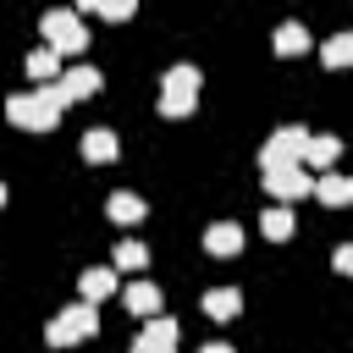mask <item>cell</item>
<instances>
[{
    "label": "cell",
    "mask_w": 353,
    "mask_h": 353,
    "mask_svg": "<svg viewBox=\"0 0 353 353\" xmlns=\"http://www.w3.org/2000/svg\"><path fill=\"white\" fill-rule=\"evenodd\" d=\"M88 11H99V17H110V22H127V17H132L127 0H105V6H88Z\"/></svg>",
    "instance_id": "cell-22"
},
{
    "label": "cell",
    "mask_w": 353,
    "mask_h": 353,
    "mask_svg": "<svg viewBox=\"0 0 353 353\" xmlns=\"http://www.w3.org/2000/svg\"><path fill=\"white\" fill-rule=\"evenodd\" d=\"M121 303H127L132 314H154V309H160V287H154V281H132V287L121 292Z\"/></svg>",
    "instance_id": "cell-13"
},
{
    "label": "cell",
    "mask_w": 353,
    "mask_h": 353,
    "mask_svg": "<svg viewBox=\"0 0 353 353\" xmlns=\"http://www.w3.org/2000/svg\"><path fill=\"white\" fill-rule=\"evenodd\" d=\"M237 309H243V292H237V287H210V292H204V314H210V320H232Z\"/></svg>",
    "instance_id": "cell-10"
},
{
    "label": "cell",
    "mask_w": 353,
    "mask_h": 353,
    "mask_svg": "<svg viewBox=\"0 0 353 353\" xmlns=\"http://www.w3.org/2000/svg\"><path fill=\"white\" fill-rule=\"evenodd\" d=\"M94 331H99V314H94L88 303H77V309H66V314L50 320V342H55V347H72V342H83V336H94Z\"/></svg>",
    "instance_id": "cell-5"
},
{
    "label": "cell",
    "mask_w": 353,
    "mask_h": 353,
    "mask_svg": "<svg viewBox=\"0 0 353 353\" xmlns=\"http://www.w3.org/2000/svg\"><path fill=\"white\" fill-rule=\"evenodd\" d=\"M204 248H210V254H237V248H243V232H237L232 221H215V226L204 232Z\"/></svg>",
    "instance_id": "cell-12"
},
{
    "label": "cell",
    "mask_w": 353,
    "mask_h": 353,
    "mask_svg": "<svg viewBox=\"0 0 353 353\" xmlns=\"http://www.w3.org/2000/svg\"><path fill=\"white\" fill-rule=\"evenodd\" d=\"M116 265H121V270H143V265H149V248L127 237V243H116Z\"/></svg>",
    "instance_id": "cell-20"
},
{
    "label": "cell",
    "mask_w": 353,
    "mask_h": 353,
    "mask_svg": "<svg viewBox=\"0 0 353 353\" xmlns=\"http://www.w3.org/2000/svg\"><path fill=\"white\" fill-rule=\"evenodd\" d=\"M347 61H353V39H347V33L325 39V66H347Z\"/></svg>",
    "instance_id": "cell-21"
},
{
    "label": "cell",
    "mask_w": 353,
    "mask_h": 353,
    "mask_svg": "<svg viewBox=\"0 0 353 353\" xmlns=\"http://www.w3.org/2000/svg\"><path fill=\"white\" fill-rule=\"evenodd\" d=\"M61 88L55 83H44L39 94H17L11 105H6V116L17 121V127H33V132H44V127H55V116H61Z\"/></svg>",
    "instance_id": "cell-1"
},
{
    "label": "cell",
    "mask_w": 353,
    "mask_h": 353,
    "mask_svg": "<svg viewBox=\"0 0 353 353\" xmlns=\"http://www.w3.org/2000/svg\"><path fill=\"white\" fill-rule=\"evenodd\" d=\"M0 204H6V188H0Z\"/></svg>",
    "instance_id": "cell-25"
},
{
    "label": "cell",
    "mask_w": 353,
    "mask_h": 353,
    "mask_svg": "<svg viewBox=\"0 0 353 353\" xmlns=\"http://www.w3.org/2000/svg\"><path fill=\"white\" fill-rule=\"evenodd\" d=\"M110 221H121V226H132V221H143V199L138 193H110Z\"/></svg>",
    "instance_id": "cell-16"
},
{
    "label": "cell",
    "mask_w": 353,
    "mask_h": 353,
    "mask_svg": "<svg viewBox=\"0 0 353 353\" xmlns=\"http://www.w3.org/2000/svg\"><path fill=\"white\" fill-rule=\"evenodd\" d=\"M199 353H232V347H226V342H210V347H199Z\"/></svg>",
    "instance_id": "cell-23"
},
{
    "label": "cell",
    "mask_w": 353,
    "mask_h": 353,
    "mask_svg": "<svg viewBox=\"0 0 353 353\" xmlns=\"http://www.w3.org/2000/svg\"><path fill=\"white\" fill-rule=\"evenodd\" d=\"M336 149H342V143L325 138V132H320V138H303V165H320V171H325V165L336 160Z\"/></svg>",
    "instance_id": "cell-14"
},
{
    "label": "cell",
    "mask_w": 353,
    "mask_h": 353,
    "mask_svg": "<svg viewBox=\"0 0 353 353\" xmlns=\"http://www.w3.org/2000/svg\"><path fill=\"white\" fill-rule=\"evenodd\" d=\"M83 160H94V165H105V160H116V132H105V127H94V132H83Z\"/></svg>",
    "instance_id": "cell-11"
},
{
    "label": "cell",
    "mask_w": 353,
    "mask_h": 353,
    "mask_svg": "<svg viewBox=\"0 0 353 353\" xmlns=\"http://www.w3.org/2000/svg\"><path fill=\"white\" fill-rule=\"evenodd\" d=\"M132 353H176V347H132Z\"/></svg>",
    "instance_id": "cell-24"
},
{
    "label": "cell",
    "mask_w": 353,
    "mask_h": 353,
    "mask_svg": "<svg viewBox=\"0 0 353 353\" xmlns=\"http://www.w3.org/2000/svg\"><path fill=\"white\" fill-rule=\"evenodd\" d=\"M55 88H61V99H88V94H99V72L94 66H72Z\"/></svg>",
    "instance_id": "cell-7"
},
{
    "label": "cell",
    "mask_w": 353,
    "mask_h": 353,
    "mask_svg": "<svg viewBox=\"0 0 353 353\" xmlns=\"http://www.w3.org/2000/svg\"><path fill=\"white\" fill-rule=\"evenodd\" d=\"M259 226H265V237H270V243H287V237H292V210H287V204H270Z\"/></svg>",
    "instance_id": "cell-17"
},
{
    "label": "cell",
    "mask_w": 353,
    "mask_h": 353,
    "mask_svg": "<svg viewBox=\"0 0 353 353\" xmlns=\"http://www.w3.org/2000/svg\"><path fill=\"white\" fill-rule=\"evenodd\" d=\"M44 39L55 44V55H77V50L88 44V28H83L77 11H50V17H44Z\"/></svg>",
    "instance_id": "cell-3"
},
{
    "label": "cell",
    "mask_w": 353,
    "mask_h": 353,
    "mask_svg": "<svg viewBox=\"0 0 353 353\" xmlns=\"http://www.w3.org/2000/svg\"><path fill=\"white\" fill-rule=\"evenodd\" d=\"M55 72H61V55L55 50H33L28 55V77L33 83H55Z\"/></svg>",
    "instance_id": "cell-18"
},
{
    "label": "cell",
    "mask_w": 353,
    "mask_h": 353,
    "mask_svg": "<svg viewBox=\"0 0 353 353\" xmlns=\"http://www.w3.org/2000/svg\"><path fill=\"white\" fill-rule=\"evenodd\" d=\"M303 138H309L303 127H281V132L259 149V165H265V171H287V165H298V160H303Z\"/></svg>",
    "instance_id": "cell-4"
},
{
    "label": "cell",
    "mask_w": 353,
    "mask_h": 353,
    "mask_svg": "<svg viewBox=\"0 0 353 353\" xmlns=\"http://www.w3.org/2000/svg\"><path fill=\"white\" fill-rule=\"evenodd\" d=\"M314 188V176L303 171V165H287V171H265V193H276V199H303Z\"/></svg>",
    "instance_id": "cell-6"
},
{
    "label": "cell",
    "mask_w": 353,
    "mask_h": 353,
    "mask_svg": "<svg viewBox=\"0 0 353 353\" xmlns=\"http://www.w3.org/2000/svg\"><path fill=\"white\" fill-rule=\"evenodd\" d=\"M77 287H83V303L94 309L99 298H110V292H116V270H110V265H94V270H83V281H77Z\"/></svg>",
    "instance_id": "cell-8"
},
{
    "label": "cell",
    "mask_w": 353,
    "mask_h": 353,
    "mask_svg": "<svg viewBox=\"0 0 353 353\" xmlns=\"http://www.w3.org/2000/svg\"><path fill=\"white\" fill-rule=\"evenodd\" d=\"M176 342H182V325H176V320H165V314H149V325H143L138 347H176Z\"/></svg>",
    "instance_id": "cell-9"
},
{
    "label": "cell",
    "mask_w": 353,
    "mask_h": 353,
    "mask_svg": "<svg viewBox=\"0 0 353 353\" xmlns=\"http://www.w3.org/2000/svg\"><path fill=\"white\" fill-rule=\"evenodd\" d=\"M314 193H320L325 204H347V199H353V182L336 176V171H325V176H314Z\"/></svg>",
    "instance_id": "cell-15"
},
{
    "label": "cell",
    "mask_w": 353,
    "mask_h": 353,
    "mask_svg": "<svg viewBox=\"0 0 353 353\" xmlns=\"http://www.w3.org/2000/svg\"><path fill=\"white\" fill-rule=\"evenodd\" d=\"M276 50H281V55H303V50H309V33H303L298 22H281V28H276Z\"/></svg>",
    "instance_id": "cell-19"
},
{
    "label": "cell",
    "mask_w": 353,
    "mask_h": 353,
    "mask_svg": "<svg viewBox=\"0 0 353 353\" xmlns=\"http://www.w3.org/2000/svg\"><path fill=\"white\" fill-rule=\"evenodd\" d=\"M199 99V72L193 66H171L160 83V116H188Z\"/></svg>",
    "instance_id": "cell-2"
}]
</instances>
